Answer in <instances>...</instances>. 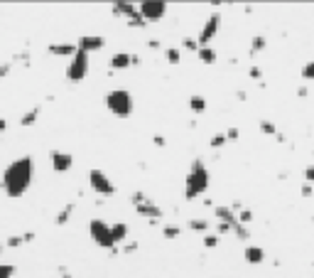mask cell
Returning a JSON list of instances; mask_svg holds the SVG:
<instances>
[{
    "mask_svg": "<svg viewBox=\"0 0 314 278\" xmlns=\"http://www.w3.org/2000/svg\"><path fill=\"white\" fill-rule=\"evenodd\" d=\"M302 79H307V81H314V59H312V62H307V64L302 67Z\"/></svg>",
    "mask_w": 314,
    "mask_h": 278,
    "instance_id": "4dcf8cb0",
    "label": "cell"
},
{
    "mask_svg": "<svg viewBox=\"0 0 314 278\" xmlns=\"http://www.w3.org/2000/svg\"><path fill=\"white\" fill-rule=\"evenodd\" d=\"M49 160H52V170L54 172H69L71 165H74V155L66 153V150H52Z\"/></svg>",
    "mask_w": 314,
    "mask_h": 278,
    "instance_id": "30bf717a",
    "label": "cell"
},
{
    "mask_svg": "<svg viewBox=\"0 0 314 278\" xmlns=\"http://www.w3.org/2000/svg\"><path fill=\"white\" fill-rule=\"evenodd\" d=\"M305 182H307V185H314V165H307V167H305Z\"/></svg>",
    "mask_w": 314,
    "mask_h": 278,
    "instance_id": "d590c367",
    "label": "cell"
},
{
    "mask_svg": "<svg viewBox=\"0 0 314 278\" xmlns=\"http://www.w3.org/2000/svg\"><path fill=\"white\" fill-rule=\"evenodd\" d=\"M187 226L191 231H209V222L206 219H189Z\"/></svg>",
    "mask_w": 314,
    "mask_h": 278,
    "instance_id": "d4e9b609",
    "label": "cell"
},
{
    "mask_svg": "<svg viewBox=\"0 0 314 278\" xmlns=\"http://www.w3.org/2000/svg\"><path fill=\"white\" fill-rule=\"evenodd\" d=\"M15 276V266L12 264H0V278H12Z\"/></svg>",
    "mask_w": 314,
    "mask_h": 278,
    "instance_id": "1f68e13d",
    "label": "cell"
},
{
    "mask_svg": "<svg viewBox=\"0 0 314 278\" xmlns=\"http://www.w3.org/2000/svg\"><path fill=\"white\" fill-rule=\"evenodd\" d=\"M221 12L219 10H214L209 17H206V22H204V27L199 30V35H196V42H199V47H209L211 45V40L219 35V30H221Z\"/></svg>",
    "mask_w": 314,
    "mask_h": 278,
    "instance_id": "52a82bcc",
    "label": "cell"
},
{
    "mask_svg": "<svg viewBox=\"0 0 314 278\" xmlns=\"http://www.w3.org/2000/svg\"><path fill=\"white\" fill-rule=\"evenodd\" d=\"M128 25H130V27H145L147 22H145V20H142V15L137 12V15H133V17L128 20Z\"/></svg>",
    "mask_w": 314,
    "mask_h": 278,
    "instance_id": "836d02e7",
    "label": "cell"
},
{
    "mask_svg": "<svg viewBox=\"0 0 314 278\" xmlns=\"http://www.w3.org/2000/svg\"><path fill=\"white\" fill-rule=\"evenodd\" d=\"M216 229H219V236H221V234H228V231H233V226H231V224H221V222L216 224Z\"/></svg>",
    "mask_w": 314,
    "mask_h": 278,
    "instance_id": "f35d334b",
    "label": "cell"
},
{
    "mask_svg": "<svg viewBox=\"0 0 314 278\" xmlns=\"http://www.w3.org/2000/svg\"><path fill=\"white\" fill-rule=\"evenodd\" d=\"M233 234H236V236H238L241 241H248V239H251V229H248L246 224H241V222H238V224L233 226Z\"/></svg>",
    "mask_w": 314,
    "mask_h": 278,
    "instance_id": "484cf974",
    "label": "cell"
},
{
    "mask_svg": "<svg viewBox=\"0 0 314 278\" xmlns=\"http://www.w3.org/2000/svg\"><path fill=\"white\" fill-rule=\"evenodd\" d=\"M243 259H246V264H251V266H260V264L265 261V249L258 246V244H248V246L243 249Z\"/></svg>",
    "mask_w": 314,
    "mask_h": 278,
    "instance_id": "4fadbf2b",
    "label": "cell"
},
{
    "mask_svg": "<svg viewBox=\"0 0 314 278\" xmlns=\"http://www.w3.org/2000/svg\"><path fill=\"white\" fill-rule=\"evenodd\" d=\"M147 45H150V47H152V50H157V47H160V40H150V42H147Z\"/></svg>",
    "mask_w": 314,
    "mask_h": 278,
    "instance_id": "f6af8a7d",
    "label": "cell"
},
{
    "mask_svg": "<svg viewBox=\"0 0 314 278\" xmlns=\"http://www.w3.org/2000/svg\"><path fill=\"white\" fill-rule=\"evenodd\" d=\"M219 244H221V236H219V234H206V236H204V246H206V249H216Z\"/></svg>",
    "mask_w": 314,
    "mask_h": 278,
    "instance_id": "f1b7e54d",
    "label": "cell"
},
{
    "mask_svg": "<svg viewBox=\"0 0 314 278\" xmlns=\"http://www.w3.org/2000/svg\"><path fill=\"white\" fill-rule=\"evenodd\" d=\"M189 111H191V113H204V111H206V99L199 96V94L189 96Z\"/></svg>",
    "mask_w": 314,
    "mask_h": 278,
    "instance_id": "d6986e66",
    "label": "cell"
},
{
    "mask_svg": "<svg viewBox=\"0 0 314 278\" xmlns=\"http://www.w3.org/2000/svg\"><path fill=\"white\" fill-rule=\"evenodd\" d=\"M89 185H91V190H93L96 195H101V197H113V195H116L113 180H111L103 170H98V167H91V170H89Z\"/></svg>",
    "mask_w": 314,
    "mask_h": 278,
    "instance_id": "5b68a950",
    "label": "cell"
},
{
    "mask_svg": "<svg viewBox=\"0 0 314 278\" xmlns=\"http://www.w3.org/2000/svg\"><path fill=\"white\" fill-rule=\"evenodd\" d=\"M179 234H182V229H179L177 224H165V226H162V236H165V239H177Z\"/></svg>",
    "mask_w": 314,
    "mask_h": 278,
    "instance_id": "cb8c5ba5",
    "label": "cell"
},
{
    "mask_svg": "<svg viewBox=\"0 0 314 278\" xmlns=\"http://www.w3.org/2000/svg\"><path fill=\"white\" fill-rule=\"evenodd\" d=\"M103 101H106V109L116 118H130L133 111H135V99L128 89H111Z\"/></svg>",
    "mask_w": 314,
    "mask_h": 278,
    "instance_id": "3957f363",
    "label": "cell"
},
{
    "mask_svg": "<svg viewBox=\"0 0 314 278\" xmlns=\"http://www.w3.org/2000/svg\"><path fill=\"white\" fill-rule=\"evenodd\" d=\"M111 234H113V241H116V246H118V244H126L130 229H128L126 222H116V224H111Z\"/></svg>",
    "mask_w": 314,
    "mask_h": 278,
    "instance_id": "2e32d148",
    "label": "cell"
},
{
    "mask_svg": "<svg viewBox=\"0 0 314 278\" xmlns=\"http://www.w3.org/2000/svg\"><path fill=\"white\" fill-rule=\"evenodd\" d=\"M238 222L248 226V224L253 222V212H251V209H246V207H243V209H238Z\"/></svg>",
    "mask_w": 314,
    "mask_h": 278,
    "instance_id": "f546056e",
    "label": "cell"
},
{
    "mask_svg": "<svg viewBox=\"0 0 314 278\" xmlns=\"http://www.w3.org/2000/svg\"><path fill=\"white\" fill-rule=\"evenodd\" d=\"M260 131H263L265 136H275V138H277V133H280V131L275 128V123H272V121H265V118L260 121Z\"/></svg>",
    "mask_w": 314,
    "mask_h": 278,
    "instance_id": "4316f807",
    "label": "cell"
},
{
    "mask_svg": "<svg viewBox=\"0 0 314 278\" xmlns=\"http://www.w3.org/2000/svg\"><path fill=\"white\" fill-rule=\"evenodd\" d=\"M228 140H226V133H214L211 136V140H209V145L214 148V150H219V148H224Z\"/></svg>",
    "mask_w": 314,
    "mask_h": 278,
    "instance_id": "83f0119b",
    "label": "cell"
},
{
    "mask_svg": "<svg viewBox=\"0 0 314 278\" xmlns=\"http://www.w3.org/2000/svg\"><path fill=\"white\" fill-rule=\"evenodd\" d=\"M241 138V131L236 128V126H231L228 131H226V140H238Z\"/></svg>",
    "mask_w": 314,
    "mask_h": 278,
    "instance_id": "8d00e7d4",
    "label": "cell"
},
{
    "mask_svg": "<svg viewBox=\"0 0 314 278\" xmlns=\"http://www.w3.org/2000/svg\"><path fill=\"white\" fill-rule=\"evenodd\" d=\"M5 128H7V121H5V118H0V133H2Z\"/></svg>",
    "mask_w": 314,
    "mask_h": 278,
    "instance_id": "bcb514c9",
    "label": "cell"
},
{
    "mask_svg": "<svg viewBox=\"0 0 314 278\" xmlns=\"http://www.w3.org/2000/svg\"><path fill=\"white\" fill-rule=\"evenodd\" d=\"M152 143H155L157 148H165V143H167V140H165V136H155V138H152Z\"/></svg>",
    "mask_w": 314,
    "mask_h": 278,
    "instance_id": "b9f144b4",
    "label": "cell"
},
{
    "mask_svg": "<svg viewBox=\"0 0 314 278\" xmlns=\"http://www.w3.org/2000/svg\"><path fill=\"white\" fill-rule=\"evenodd\" d=\"M137 12L142 15L145 22H157V20H162L167 15V2H162V0H145V2L137 5Z\"/></svg>",
    "mask_w": 314,
    "mask_h": 278,
    "instance_id": "ba28073f",
    "label": "cell"
},
{
    "mask_svg": "<svg viewBox=\"0 0 314 278\" xmlns=\"http://www.w3.org/2000/svg\"><path fill=\"white\" fill-rule=\"evenodd\" d=\"M214 214H216V219L221 224H231V226L238 224V214H236V209L231 205H214Z\"/></svg>",
    "mask_w": 314,
    "mask_h": 278,
    "instance_id": "8fae6325",
    "label": "cell"
},
{
    "mask_svg": "<svg viewBox=\"0 0 314 278\" xmlns=\"http://www.w3.org/2000/svg\"><path fill=\"white\" fill-rule=\"evenodd\" d=\"M113 15H123V17H133L137 15V5L135 2H113Z\"/></svg>",
    "mask_w": 314,
    "mask_h": 278,
    "instance_id": "e0dca14e",
    "label": "cell"
},
{
    "mask_svg": "<svg viewBox=\"0 0 314 278\" xmlns=\"http://www.w3.org/2000/svg\"><path fill=\"white\" fill-rule=\"evenodd\" d=\"M133 67V55L130 52H116L111 57V69L113 71H121V69H128Z\"/></svg>",
    "mask_w": 314,
    "mask_h": 278,
    "instance_id": "9a60e30c",
    "label": "cell"
},
{
    "mask_svg": "<svg viewBox=\"0 0 314 278\" xmlns=\"http://www.w3.org/2000/svg\"><path fill=\"white\" fill-rule=\"evenodd\" d=\"M0 256H2V244H0Z\"/></svg>",
    "mask_w": 314,
    "mask_h": 278,
    "instance_id": "7dc6e473",
    "label": "cell"
},
{
    "mask_svg": "<svg viewBox=\"0 0 314 278\" xmlns=\"http://www.w3.org/2000/svg\"><path fill=\"white\" fill-rule=\"evenodd\" d=\"M182 47H187L189 52H196L199 50V42H196V37H184L182 40Z\"/></svg>",
    "mask_w": 314,
    "mask_h": 278,
    "instance_id": "d6a6232c",
    "label": "cell"
},
{
    "mask_svg": "<svg viewBox=\"0 0 314 278\" xmlns=\"http://www.w3.org/2000/svg\"><path fill=\"white\" fill-rule=\"evenodd\" d=\"M165 59H167L172 67H177V64L182 62V52H179V47H167V50H165Z\"/></svg>",
    "mask_w": 314,
    "mask_h": 278,
    "instance_id": "44dd1931",
    "label": "cell"
},
{
    "mask_svg": "<svg viewBox=\"0 0 314 278\" xmlns=\"http://www.w3.org/2000/svg\"><path fill=\"white\" fill-rule=\"evenodd\" d=\"M40 113H42V106H32L27 113H22V118H20V126H32V123L40 118Z\"/></svg>",
    "mask_w": 314,
    "mask_h": 278,
    "instance_id": "ffe728a7",
    "label": "cell"
},
{
    "mask_svg": "<svg viewBox=\"0 0 314 278\" xmlns=\"http://www.w3.org/2000/svg\"><path fill=\"white\" fill-rule=\"evenodd\" d=\"M248 76H251V79H263V71H260V67H251V69H248Z\"/></svg>",
    "mask_w": 314,
    "mask_h": 278,
    "instance_id": "ab89813d",
    "label": "cell"
},
{
    "mask_svg": "<svg viewBox=\"0 0 314 278\" xmlns=\"http://www.w3.org/2000/svg\"><path fill=\"white\" fill-rule=\"evenodd\" d=\"M76 47H79L81 52L91 55V52H98V50L106 47V37H103V35H84V37H79Z\"/></svg>",
    "mask_w": 314,
    "mask_h": 278,
    "instance_id": "9c48e42d",
    "label": "cell"
},
{
    "mask_svg": "<svg viewBox=\"0 0 314 278\" xmlns=\"http://www.w3.org/2000/svg\"><path fill=\"white\" fill-rule=\"evenodd\" d=\"M135 212L140 214V217H145L147 222H157V219H162V209H160V205H155V202H142V205H135Z\"/></svg>",
    "mask_w": 314,
    "mask_h": 278,
    "instance_id": "7c38bea8",
    "label": "cell"
},
{
    "mask_svg": "<svg viewBox=\"0 0 314 278\" xmlns=\"http://www.w3.org/2000/svg\"><path fill=\"white\" fill-rule=\"evenodd\" d=\"M130 200H133V207H135V205H142V202H147V197H145L142 192H133V197H130Z\"/></svg>",
    "mask_w": 314,
    "mask_h": 278,
    "instance_id": "74e56055",
    "label": "cell"
},
{
    "mask_svg": "<svg viewBox=\"0 0 314 278\" xmlns=\"http://www.w3.org/2000/svg\"><path fill=\"white\" fill-rule=\"evenodd\" d=\"M140 64H142V59L137 55H133V67H140Z\"/></svg>",
    "mask_w": 314,
    "mask_h": 278,
    "instance_id": "7bdbcfd3",
    "label": "cell"
},
{
    "mask_svg": "<svg viewBox=\"0 0 314 278\" xmlns=\"http://www.w3.org/2000/svg\"><path fill=\"white\" fill-rule=\"evenodd\" d=\"M71 214H74V202H69V205H64V207H62V212L57 214V219H54V222H57L59 226H64V224H66V222L71 219Z\"/></svg>",
    "mask_w": 314,
    "mask_h": 278,
    "instance_id": "7402d4cb",
    "label": "cell"
},
{
    "mask_svg": "<svg viewBox=\"0 0 314 278\" xmlns=\"http://www.w3.org/2000/svg\"><path fill=\"white\" fill-rule=\"evenodd\" d=\"M135 251H137V244L135 241H130L128 246H123V254H135Z\"/></svg>",
    "mask_w": 314,
    "mask_h": 278,
    "instance_id": "60d3db41",
    "label": "cell"
},
{
    "mask_svg": "<svg viewBox=\"0 0 314 278\" xmlns=\"http://www.w3.org/2000/svg\"><path fill=\"white\" fill-rule=\"evenodd\" d=\"M307 94H310V91H307V89H305V86H300V89H297V96H302V99H305V96H307Z\"/></svg>",
    "mask_w": 314,
    "mask_h": 278,
    "instance_id": "ee69618b",
    "label": "cell"
},
{
    "mask_svg": "<svg viewBox=\"0 0 314 278\" xmlns=\"http://www.w3.org/2000/svg\"><path fill=\"white\" fill-rule=\"evenodd\" d=\"M32 180H35V158L32 155H20L5 167L0 185H2V192L10 200H20L30 190Z\"/></svg>",
    "mask_w": 314,
    "mask_h": 278,
    "instance_id": "6da1fadb",
    "label": "cell"
},
{
    "mask_svg": "<svg viewBox=\"0 0 314 278\" xmlns=\"http://www.w3.org/2000/svg\"><path fill=\"white\" fill-rule=\"evenodd\" d=\"M300 195H302L305 200H310V197H314V185H307V182H305V185L300 187Z\"/></svg>",
    "mask_w": 314,
    "mask_h": 278,
    "instance_id": "e575fe53",
    "label": "cell"
},
{
    "mask_svg": "<svg viewBox=\"0 0 314 278\" xmlns=\"http://www.w3.org/2000/svg\"><path fill=\"white\" fill-rule=\"evenodd\" d=\"M47 50H49V55H54V57H69V59H71V57L76 55L79 47H76L74 42H59V45H49Z\"/></svg>",
    "mask_w": 314,
    "mask_h": 278,
    "instance_id": "5bb4252c",
    "label": "cell"
},
{
    "mask_svg": "<svg viewBox=\"0 0 314 278\" xmlns=\"http://www.w3.org/2000/svg\"><path fill=\"white\" fill-rule=\"evenodd\" d=\"M209 182H211V175H209V167L204 165V160H191L187 170V177H184V200L194 202L196 197H201L206 190H209Z\"/></svg>",
    "mask_w": 314,
    "mask_h": 278,
    "instance_id": "7a4b0ae2",
    "label": "cell"
},
{
    "mask_svg": "<svg viewBox=\"0 0 314 278\" xmlns=\"http://www.w3.org/2000/svg\"><path fill=\"white\" fill-rule=\"evenodd\" d=\"M89 234L93 239V244H98L101 249H116V241H113V234H111V224L103 222V219H91L89 222Z\"/></svg>",
    "mask_w": 314,
    "mask_h": 278,
    "instance_id": "277c9868",
    "label": "cell"
},
{
    "mask_svg": "<svg viewBox=\"0 0 314 278\" xmlns=\"http://www.w3.org/2000/svg\"><path fill=\"white\" fill-rule=\"evenodd\" d=\"M86 74H89V55H86V52H81V50H76V55L69 59L66 79H69L71 84H79V81H84V79H86Z\"/></svg>",
    "mask_w": 314,
    "mask_h": 278,
    "instance_id": "8992f818",
    "label": "cell"
},
{
    "mask_svg": "<svg viewBox=\"0 0 314 278\" xmlns=\"http://www.w3.org/2000/svg\"><path fill=\"white\" fill-rule=\"evenodd\" d=\"M265 45H268L265 35H255V37L251 40V55H258V52H263V50H265Z\"/></svg>",
    "mask_w": 314,
    "mask_h": 278,
    "instance_id": "603a6c76",
    "label": "cell"
},
{
    "mask_svg": "<svg viewBox=\"0 0 314 278\" xmlns=\"http://www.w3.org/2000/svg\"><path fill=\"white\" fill-rule=\"evenodd\" d=\"M196 57H199V62H204V64H216V59H219V55H216L214 47H199V50H196Z\"/></svg>",
    "mask_w": 314,
    "mask_h": 278,
    "instance_id": "ac0fdd59",
    "label": "cell"
}]
</instances>
